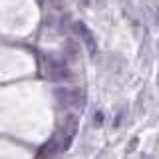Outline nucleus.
Wrapping results in <instances>:
<instances>
[{
	"label": "nucleus",
	"mask_w": 159,
	"mask_h": 159,
	"mask_svg": "<svg viewBox=\"0 0 159 159\" xmlns=\"http://www.w3.org/2000/svg\"><path fill=\"white\" fill-rule=\"evenodd\" d=\"M56 99L62 107L66 109H80L84 107L86 103V96H84L82 89H76V88H62V89H56Z\"/></svg>",
	"instance_id": "obj_2"
},
{
	"label": "nucleus",
	"mask_w": 159,
	"mask_h": 159,
	"mask_svg": "<svg viewBox=\"0 0 159 159\" xmlns=\"http://www.w3.org/2000/svg\"><path fill=\"white\" fill-rule=\"evenodd\" d=\"M93 121H96V123H102V121H103V113H102V111H99V113H96Z\"/></svg>",
	"instance_id": "obj_5"
},
{
	"label": "nucleus",
	"mask_w": 159,
	"mask_h": 159,
	"mask_svg": "<svg viewBox=\"0 0 159 159\" xmlns=\"http://www.w3.org/2000/svg\"><path fill=\"white\" fill-rule=\"evenodd\" d=\"M44 74L52 82H68V80H72V72H70L68 64L56 56H44Z\"/></svg>",
	"instance_id": "obj_1"
},
{
	"label": "nucleus",
	"mask_w": 159,
	"mask_h": 159,
	"mask_svg": "<svg viewBox=\"0 0 159 159\" xmlns=\"http://www.w3.org/2000/svg\"><path fill=\"white\" fill-rule=\"evenodd\" d=\"M76 131H78V119L70 116V117L66 119V123H64L60 135H58L62 149H68V147H70V143H72V139H74V135H76Z\"/></svg>",
	"instance_id": "obj_3"
},
{
	"label": "nucleus",
	"mask_w": 159,
	"mask_h": 159,
	"mask_svg": "<svg viewBox=\"0 0 159 159\" xmlns=\"http://www.w3.org/2000/svg\"><path fill=\"white\" fill-rule=\"evenodd\" d=\"M74 28H76L78 38L82 40L84 46L88 48V52H89V54H96V52H98V42H96V36H93V32L86 26V24H82V22H78Z\"/></svg>",
	"instance_id": "obj_4"
},
{
	"label": "nucleus",
	"mask_w": 159,
	"mask_h": 159,
	"mask_svg": "<svg viewBox=\"0 0 159 159\" xmlns=\"http://www.w3.org/2000/svg\"><path fill=\"white\" fill-rule=\"evenodd\" d=\"M82 2H84V4H88V2H89V0H82Z\"/></svg>",
	"instance_id": "obj_6"
}]
</instances>
